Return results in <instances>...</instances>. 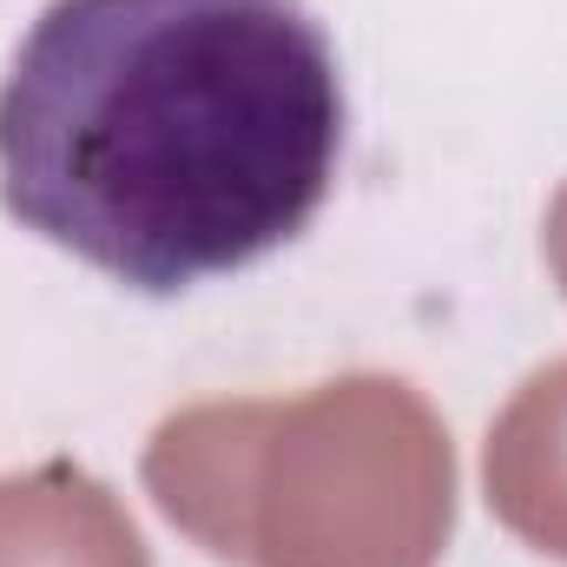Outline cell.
Masks as SVG:
<instances>
[{
	"instance_id": "cell-1",
	"label": "cell",
	"mask_w": 567,
	"mask_h": 567,
	"mask_svg": "<svg viewBox=\"0 0 567 567\" xmlns=\"http://www.w3.org/2000/svg\"><path fill=\"white\" fill-rule=\"evenodd\" d=\"M350 93L310 0H47L0 73V205L133 297L297 245Z\"/></svg>"
}]
</instances>
